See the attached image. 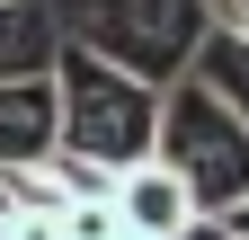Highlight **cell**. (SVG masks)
I'll return each mask as SVG.
<instances>
[{"label":"cell","mask_w":249,"mask_h":240,"mask_svg":"<svg viewBox=\"0 0 249 240\" xmlns=\"http://www.w3.org/2000/svg\"><path fill=\"white\" fill-rule=\"evenodd\" d=\"M151 125H160V89L116 71L80 36H62V53H53V152L116 178V169L151 160Z\"/></svg>","instance_id":"1"},{"label":"cell","mask_w":249,"mask_h":240,"mask_svg":"<svg viewBox=\"0 0 249 240\" xmlns=\"http://www.w3.org/2000/svg\"><path fill=\"white\" fill-rule=\"evenodd\" d=\"M151 160H160L196 214H231L249 205V125L187 71L160 89V125H151Z\"/></svg>","instance_id":"2"},{"label":"cell","mask_w":249,"mask_h":240,"mask_svg":"<svg viewBox=\"0 0 249 240\" xmlns=\"http://www.w3.org/2000/svg\"><path fill=\"white\" fill-rule=\"evenodd\" d=\"M205 36H213L205 0H89V27H80L89 53H107L116 71H134L151 89L187 80V63H196Z\"/></svg>","instance_id":"3"},{"label":"cell","mask_w":249,"mask_h":240,"mask_svg":"<svg viewBox=\"0 0 249 240\" xmlns=\"http://www.w3.org/2000/svg\"><path fill=\"white\" fill-rule=\"evenodd\" d=\"M107 214H116V231H134V240H178L187 223H196V205H187V187L160 160H134V169H116Z\"/></svg>","instance_id":"4"},{"label":"cell","mask_w":249,"mask_h":240,"mask_svg":"<svg viewBox=\"0 0 249 240\" xmlns=\"http://www.w3.org/2000/svg\"><path fill=\"white\" fill-rule=\"evenodd\" d=\"M53 152V71L45 80H0V169H27Z\"/></svg>","instance_id":"5"},{"label":"cell","mask_w":249,"mask_h":240,"mask_svg":"<svg viewBox=\"0 0 249 240\" xmlns=\"http://www.w3.org/2000/svg\"><path fill=\"white\" fill-rule=\"evenodd\" d=\"M53 18H45V0H0V80H45L53 71Z\"/></svg>","instance_id":"6"},{"label":"cell","mask_w":249,"mask_h":240,"mask_svg":"<svg viewBox=\"0 0 249 240\" xmlns=\"http://www.w3.org/2000/svg\"><path fill=\"white\" fill-rule=\"evenodd\" d=\"M187 71H196V80L213 89V98H223V107L240 116V125H249V45H240V36H205Z\"/></svg>","instance_id":"7"},{"label":"cell","mask_w":249,"mask_h":240,"mask_svg":"<svg viewBox=\"0 0 249 240\" xmlns=\"http://www.w3.org/2000/svg\"><path fill=\"white\" fill-rule=\"evenodd\" d=\"M205 18H213V36H240L249 45V0H205Z\"/></svg>","instance_id":"8"},{"label":"cell","mask_w":249,"mask_h":240,"mask_svg":"<svg viewBox=\"0 0 249 240\" xmlns=\"http://www.w3.org/2000/svg\"><path fill=\"white\" fill-rule=\"evenodd\" d=\"M178 240H231V231H223V223H213V214H196V223H187Z\"/></svg>","instance_id":"9"},{"label":"cell","mask_w":249,"mask_h":240,"mask_svg":"<svg viewBox=\"0 0 249 240\" xmlns=\"http://www.w3.org/2000/svg\"><path fill=\"white\" fill-rule=\"evenodd\" d=\"M107 240H134V231H107Z\"/></svg>","instance_id":"10"},{"label":"cell","mask_w":249,"mask_h":240,"mask_svg":"<svg viewBox=\"0 0 249 240\" xmlns=\"http://www.w3.org/2000/svg\"><path fill=\"white\" fill-rule=\"evenodd\" d=\"M0 205H9V196H0Z\"/></svg>","instance_id":"11"}]
</instances>
